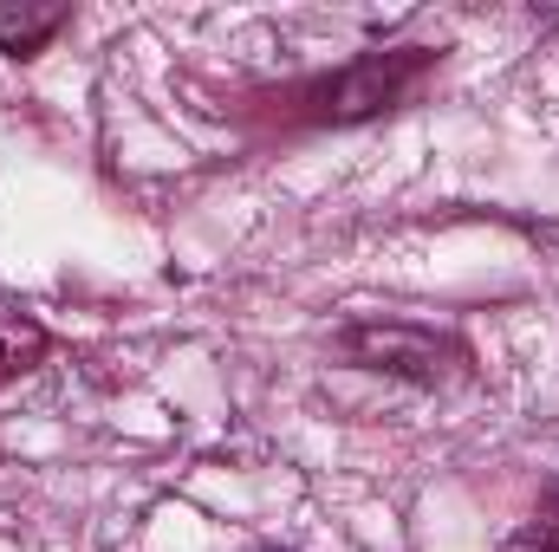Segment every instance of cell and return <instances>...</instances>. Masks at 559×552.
<instances>
[{"mask_svg":"<svg viewBox=\"0 0 559 552\" xmlns=\"http://www.w3.org/2000/svg\"><path fill=\"white\" fill-rule=\"evenodd\" d=\"M423 65V52H411V59H397L391 72H384V59H365L352 79H338L332 85V111L338 118H365V111H378V105H391L397 92H404V79Z\"/></svg>","mask_w":559,"mask_h":552,"instance_id":"obj_1","label":"cell"},{"mask_svg":"<svg viewBox=\"0 0 559 552\" xmlns=\"http://www.w3.org/2000/svg\"><path fill=\"white\" fill-rule=\"evenodd\" d=\"M501 552H559V527H521Z\"/></svg>","mask_w":559,"mask_h":552,"instance_id":"obj_5","label":"cell"},{"mask_svg":"<svg viewBox=\"0 0 559 552\" xmlns=\"http://www.w3.org/2000/svg\"><path fill=\"white\" fill-rule=\"evenodd\" d=\"M352 351H358V358H378V371H411V377H423V384L442 371V364H436V338L397 332V325H391V332H358Z\"/></svg>","mask_w":559,"mask_h":552,"instance_id":"obj_2","label":"cell"},{"mask_svg":"<svg viewBox=\"0 0 559 552\" xmlns=\"http://www.w3.org/2000/svg\"><path fill=\"white\" fill-rule=\"evenodd\" d=\"M547 514H554V520H559V481H554V488H547Z\"/></svg>","mask_w":559,"mask_h":552,"instance_id":"obj_6","label":"cell"},{"mask_svg":"<svg viewBox=\"0 0 559 552\" xmlns=\"http://www.w3.org/2000/svg\"><path fill=\"white\" fill-rule=\"evenodd\" d=\"M39 351H46V332L39 325H20V319L0 325V371H26Z\"/></svg>","mask_w":559,"mask_h":552,"instance_id":"obj_4","label":"cell"},{"mask_svg":"<svg viewBox=\"0 0 559 552\" xmlns=\"http://www.w3.org/2000/svg\"><path fill=\"white\" fill-rule=\"evenodd\" d=\"M66 26L59 0H0V52H39Z\"/></svg>","mask_w":559,"mask_h":552,"instance_id":"obj_3","label":"cell"}]
</instances>
